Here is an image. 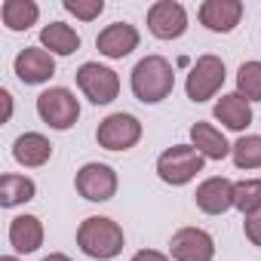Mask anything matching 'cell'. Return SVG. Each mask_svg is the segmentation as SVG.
<instances>
[{"label": "cell", "instance_id": "8fae6325", "mask_svg": "<svg viewBox=\"0 0 261 261\" xmlns=\"http://www.w3.org/2000/svg\"><path fill=\"white\" fill-rule=\"evenodd\" d=\"M13 68H16V77H19L25 86H37V83H46V80L56 74V59H53V53H46L43 46H25V49L16 56Z\"/></svg>", "mask_w": 261, "mask_h": 261}, {"label": "cell", "instance_id": "e0dca14e", "mask_svg": "<svg viewBox=\"0 0 261 261\" xmlns=\"http://www.w3.org/2000/svg\"><path fill=\"white\" fill-rule=\"evenodd\" d=\"M215 120L224 123L227 129H233V133H243L252 123V105L240 92H227L215 101Z\"/></svg>", "mask_w": 261, "mask_h": 261}, {"label": "cell", "instance_id": "7402d4cb", "mask_svg": "<svg viewBox=\"0 0 261 261\" xmlns=\"http://www.w3.org/2000/svg\"><path fill=\"white\" fill-rule=\"evenodd\" d=\"M233 209H240L246 218L261 209V178H243L233 185Z\"/></svg>", "mask_w": 261, "mask_h": 261}, {"label": "cell", "instance_id": "9c48e42d", "mask_svg": "<svg viewBox=\"0 0 261 261\" xmlns=\"http://www.w3.org/2000/svg\"><path fill=\"white\" fill-rule=\"evenodd\" d=\"M148 28L160 40H175L188 31V13L175 0H157L148 10Z\"/></svg>", "mask_w": 261, "mask_h": 261}, {"label": "cell", "instance_id": "9a60e30c", "mask_svg": "<svg viewBox=\"0 0 261 261\" xmlns=\"http://www.w3.org/2000/svg\"><path fill=\"white\" fill-rule=\"evenodd\" d=\"M10 246L22 255H31L43 246V224L37 215H16L10 221Z\"/></svg>", "mask_w": 261, "mask_h": 261}, {"label": "cell", "instance_id": "ba28073f", "mask_svg": "<svg viewBox=\"0 0 261 261\" xmlns=\"http://www.w3.org/2000/svg\"><path fill=\"white\" fill-rule=\"evenodd\" d=\"M77 194L89 203H105L117 194V172L108 163H86L77 172Z\"/></svg>", "mask_w": 261, "mask_h": 261}, {"label": "cell", "instance_id": "30bf717a", "mask_svg": "<svg viewBox=\"0 0 261 261\" xmlns=\"http://www.w3.org/2000/svg\"><path fill=\"white\" fill-rule=\"evenodd\" d=\"M169 252L175 261H212L215 258V240L203 227H181L172 237Z\"/></svg>", "mask_w": 261, "mask_h": 261}, {"label": "cell", "instance_id": "8992f818", "mask_svg": "<svg viewBox=\"0 0 261 261\" xmlns=\"http://www.w3.org/2000/svg\"><path fill=\"white\" fill-rule=\"evenodd\" d=\"M77 86L92 105H111L120 92V77H117V71H111L98 62H86L77 71Z\"/></svg>", "mask_w": 261, "mask_h": 261}, {"label": "cell", "instance_id": "6da1fadb", "mask_svg": "<svg viewBox=\"0 0 261 261\" xmlns=\"http://www.w3.org/2000/svg\"><path fill=\"white\" fill-rule=\"evenodd\" d=\"M172 89H175V74L163 56H148L133 68V92L139 101L157 105V101L169 98Z\"/></svg>", "mask_w": 261, "mask_h": 261}, {"label": "cell", "instance_id": "7c38bea8", "mask_svg": "<svg viewBox=\"0 0 261 261\" xmlns=\"http://www.w3.org/2000/svg\"><path fill=\"white\" fill-rule=\"evenodd\" d=\"M95 46L108 59H126L129 53L139 46V31H136V25H129V22H114V25H108L95 37Z\"/></svg>", "mask_w": 261, "mask_h": 261}, {"label": "cell", "instance_id": "5b68a950", "mask_svg": "<svg viewBox=\"0 0 261 261\" xmlns=\"http://www.w3.org/2000/svg\"><path fill=\"white\" fill-rule=\"evenodd\" d=\"M37 114L53 129H71L77 123V117H80V101L74 98L71 89L53 86V89L37 95Z\"/></svg>", "mask_w": 261, "mask_h": 261}, {"label": "cell", "instance_id": "484cf974", "mask_svg": "<svg viewBox=\"0 0 261 261\" xmlns=\"http://www.w3.org/2000/svg\"><path fill=\"white\" fill-rule=\"evenodd\" d=\"M243 230H246V240H249L252 246H261V209L243 221Z\"/></svg>", "mask_w": 261, "mask_h": 261}, {"label": "cell", "instance_id": "ac0fdd59", "mask_svg": "<svg viewBox=\"0 0 261 261\" xmlns=\"http://www.w3.org/2000/svg\"><path fill=\"white\" fill-rule=\"evenodd\" d=\"M191 145L206 157V160H224L230 154L233 145H227V139L221 136V129H215L212 123H194L191 126Z\"/></svg>", "mask_w": 261, "mask_h": 261}, {"label": "cell", "instance_id": "83f0119b", "mask_svg": "<svg viewBox=\"0 0 261 261\" xmlns=\"http://www.w3.org/2000/svg\"><path fill=\"white\" fill-rule=\"evenodd\" d=\"M0 98H4V120H10V114H13V95L4 89V92H0Z\"/></svg>", "mask_w": 261, "mask_h": 261}, {"label": "cell", "instance_id": "f546056e", "mask_svg": "<svg viewBox=\"0 0 261 261\" xmlns=\"http://www.w3.org/2000/svg\"><path fill=\"white\" fill-rule=\"evenodd\" d=\"M0 261H19V258H13V255H4V258H0Z\"/></svg>", "mask_w": 261, "mask_h": 261}, {"label": "cell", "instance_id": "4fadbf2b", "mask_svg": "<svg viewBox=\"0 0 261 261\" xmlns=\"http://www.w3.org/2000/svg\"><path fill=\"white\" fill-rule=\"evenodd\" d=\"M194 200H197V206L206 215H224L227 209H233V181L230 178H221V175L206 178L197 188Z\"/></svg>", "mask_w": 261, "mask_h": 261}, {"label": "cell", "instance_id": "603a6c76", "mask_svg": "<svg viewBox=\"0 0 261 261\" xmlns=\"http://www.w3.org/2000/svg\"><path fill=\"white\" fill-rule=\"evenodd\" d=\"M237 169H261V136H243L230 148Z\"/></svg>", "mask_w": 261, "mask_h": 261}, {"label": "cell", "instance_id": "3957f363", "mask_svg": "<svg viewBox=\"0 0 261 261\" xmlns=\"http://www.w3.org/2000/svg\"><path fill=\"white\" fill-rule=\"evenodd\" d=\"M203 154L194 145H172L157 157V175L166 185H188L197 172H203Z\"/></svg>", "mask_w": 261, "mask_h": 261}, {"label": "cell", "instance_id": "d6986e66", "mask_svg": "<svg viewBox=\"0 0 261 261\" xmlns=\"http://www.w3.org/2000/svg\"><path fill=\"white\" fill-rule=\"evenodd\" d=\"M40 46L53 56H71L80 49V34L65 22H49L40 31Z\"/></svg>", "mask_w": 261, "mask_h": 261}, {"label": "cell", "instance_id": "7a4b0ae2", "mask_svg": "<svg viewBox=\"0 0 261 261\" xmlns=\"http://www.w3.org/2000/svg\"><path fill=\"white\" fill-rule=\"evenodd\" d=\"M77 246L89 258H98V261L117 258L123 252V227L117 221L105 218V215L83 218L80 227H77Z\"/></svg>", "mask_w": 261, "mask_h": 261}, {"label": "cell", "instance_id": "2e32d148", "mask_svg": "<svg viewBox=\"0 0 261 261\" xmlns=\"http://www.w3.org/2000/svg\"><path fill=\"white\" fill-rule=\"evenodd\" d=\"M13 157H16V163H22L25 169H37V166H43V163L53 157V145H49V139L40 136V133H25V136L16 139Z\"/></svg>", "mask_w": 261, "mask_h": 261}, {"label": "cell", "instance_id": "277c9868", "mask_svg": "<svg viewBox=\"0 0 261 261\" xmlns=\"http://www.w3.org/2000/svg\"><path fill=\"white\" fill-rule=\"evenodd\" d=\"M139 139H142V123H139V117L123 114V111L108 114L98 123V129H95V142L105 151H129V148L139 145Z\"/></svg>", "mask_w": 261, "mask_h": 261}, {"label": "cell", "instance_id": "4316f807", "mask_svg": "<svg viewBox=\"0 0 261 261\" xmlns=\"http://www.w3.org/2000/svg\"><path fill=\"white\" fill-rule=\"evenodd\" d=\"M133 261H169V258L163 252H157V249H142V252L133 255Z\"/></svg>", "mask_w": 261, "mask_h": 261}, {"label": "cell", "instance_id": "44dd1931", "mask_svg": "<svg viewBox=\"0 0 261 261\" xmlns=\"http://www.w3.org/2000/svg\"><path fill=\"white\" fill-rule=\"evenodd\" d=\"M34 194H37V185L28 175H4L0 178V206L4 209L28 203V200H34Z\"/></svg>", "mask_w": 261, "mask_h": 261}, {"label": "cell", "instance_id": "cb8c5ba5", "mask_svg": "<svg viewBox=\"0 0 261 261\" xmlns=\"http://www.w3.org/2000/svg\"><path fill=\"white\" fill-rule=\"evenodd\" d=\"M237 92L246 101H261V62H243L237 71Z\"/></svg>", "mask_w": 261, "mask_h": 261}, {"label": "cell", "instance_id": "52a82bcc", "mask_svg": "<svg viewBox=\"0 0 261 261\" xmlns=\"http://www.w3.org/2000/svg\"><path fill=\"white\" fill-rule=\"evenodd\" d=\"M221 86H224V62L218 56H200L188 74V83H185L188 98L191 101H209Z\"/></svg>", "mask_w": 261, "mask_h": 261}, {"label": "cell", "instance_id": "5bb4252c", "mask_svg": "<svg viewBox=\"0 0 261 261\" xmlns=\"http://www.w3.org/2000/svg\"><path fill=\"white\" fill-rule=\"evenodd\" d=\"M240 16H243V4L240 0H206L200 7V22L215 31V34H227L240 25Z\"/></svg>", "mask_w": 261, "mask_h": 261}, {"label": "cell", "instance_id": "d4e9b609", "mask_svg": "<svg viewBox=\"0 0 261 261\" xmlns=\"http://www.w3.org/2000/svg\"><path fill=\"white\" fill-rule=\"evenodd\" d=\"M65 10H68L71 16L83 19V22H92V19L101 16L105 4H101V0H65Z\"/></svg>", "mask_w": 261, "mask_h": 261}, {"label": "cell", "instance_id": "ffe728a7", "mask_svg": "<svg viewBox=\"0 0 261 261\" xmlns=\"http://www.w3.org/2000/svg\"><path fill=\"white\" fill-rule=\"evenodd\" d=\"M40 16V7L34 0H4L0 7V19L10 31H28Z\"/></svg>", "mask_w": 261, "mask_h": 261}, {"label": "cell", "instance_id": "f1b7e54d", "mask_svg": "<svg viewBox=\"0 0 261 261\" xmlns=\"http://www.w3.org/2000/svg\"><path fill=\"white\" fill-rule=\"evenodd\" d=\"M43 261H71V258H68V255H62V252H53V255H46Z\"/></svg>", "mask_w": 261, "mask_h": 261}]
</instances>
